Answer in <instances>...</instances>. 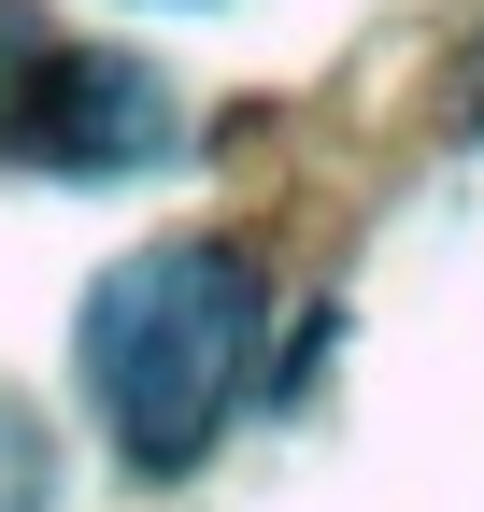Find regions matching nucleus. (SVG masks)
<instances>
[{
	"label": "nucleus",
	"instance_id": "2",
	"mask_svg": "<svg viewBox=\"0 0 484 512\" xmlns=\"http://www.w3.org/2000/svg\"><path fill=\"white\" fill-rule=\"evenodd\" d=\"M157 143H171V100L129 57H86L29 0H0V157H29V171H129Z\"/></svg>",
	"mask_w": 484,
	"mask_h": 512
},
{
	"label": "nucleus",
	"instance_id": "1",
	"mask_svg": "<svg viewBox=\"0 0 484 512\" xmlns=\"http://www.w3.org/2000/svg\"><path fill=\"white\" fill-rule=\"evenodd\" d=\"M257 370V256L242 242H143L86 299V399L143 484L200 470Z\"/></svg>",
	"mask_w": 484,
	"mask_h": 512
}]
</instances>
